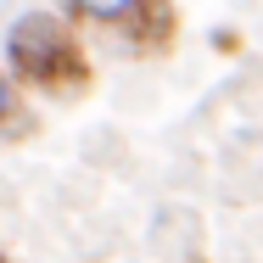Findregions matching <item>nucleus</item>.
I'll return each instance as SVG.
<instances>
[{
    "label": "nucleus",
    "mask_w": 263,
    "mask_h": 263,
    "mask_svg": "<svg viewBox=\"0 0 263 263\" xmlns=\"http://www.w3.org/2000/svg\"><path fill=\"white\" fill-rule=\"evenodd\" d=\"M6 56H11V73L23 84H34V90H79V84H90V62H84L79 34L51 11L17 17L11 34H6Z\"/></svg>",
    "instance_id": "obj_1"
},
{
    "label": "nucleus",
    "mask_w": 263,
    "mask_h": 263,
    "mask_svg": "<svg viewBox=\"0 0 263 263\" xmlns=\"http://www.w3.org/2000/svg\"><path fill=\"white\" fill-rule=\"evenodd\" d=\"M179 34V17H174V0H146L129 23H123V40L135 51H168V40Z\"/></svg>",
    "instance_id": "obj_2"
},
{
    "label": "nucleus",
    "mask_w": 263,
    "mask_h": 263,
    "mask_svg": "<svg viewBox=\"0 0 263 263\" xmlns=\"http://www.w3.org/2000/svg\"><path fill=\"white\" fill-rule=\"evenodd\" d=\"M146 0H67V11L79 23H101V28H123Z\"/></svg>",
    "instance_id": "obj_3"
},
{
    "label": "nucleus",
    "mask_w": 263,
    "mask_h": 263,
    "mask_svg": "<svg viewBox=\"0 0 263 263\" xmlns=\"http://www.w3.org/2000/svg\"><path fill=\"white\" fill-rule=\"evenodd\" d=\"M0 263H6V258H0Z\"/></svg>",
    "instance_id": "obj_5"
},
{
    "label": "nucleus",
    "mask_w": 263,
    "mask_h": 263,
    "mask_svg": "<svg viewBox=\"0 0 263 263\" xmlns=\"http://www.w3.org/2000/svg\"><path fill=\"white\" fill-rule=\"evenodd\" d=\"M11 118H17V84L0 73V123H11Z\"/></svg>",
    "instance_id": "obj_4"
}]
</instances>
